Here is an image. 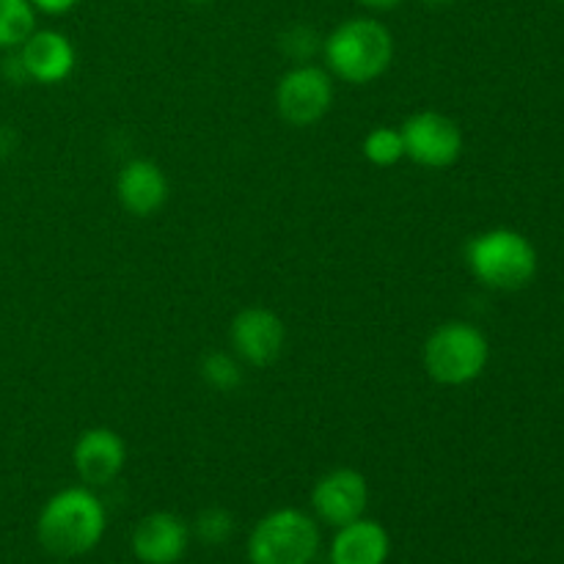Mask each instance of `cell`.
I'll return each mask as SVG.
<instances>
[{
  "label": "cell",
  "instance_id": "obj_1",
  "mask_svg": "<svg viewBox=\"0 0 564 564\" xmlns=\"http://www.w3.org/2000/svg\"><path fill=\"white\" fill-rule=\"evenodd\" d=\"M323 55L330 75L352 86H367L389 72L394 61V33L375 17H352L323 39Z\"/></svg>",
  "mask_w": 564,
  "mask_h": 564
},
{
  "label": "cell",
  "instance_id": "obj_2",
  "mask_svg": "<svg viewBox=\"0 0 564 564\" xmlns=\"http://www.w3.org/2000/svg\"><path fill=\"white\" fill-rule=\"evenodd\" d=\"M108 516L88 488H64L50 496L36 521L39 543L55 556H83L102 540Z\"/></svg>",
  "mask_w": 564,
  "mask_h": 564
},
{
  "label": "cell",
  "instance_id": "obj_3",
  "mask_svg": "<svg viewBox=\"0 0 564 564\" xmlns=\"http://www.w3.org/2000/svg\"><path fill=\"white\" fill-rule=\"evenodd\" d=\"M466 264L488 290L516 292L538 275V251L521 231L488 229L468 240Z\"/></svg>",
  "mask_w": 564,
  "mask_h": 564
},
{
  "label": "cell",
  "instance_id": "obj_4",
  "mask_svg": "<svg viewBox=\"0 0 564 564\" xmlns=\"http://www.w3.org/2000/svg\"><path fill=\"white\" fill-rule=\"evenodd\" d=\"M488 336L471 323H444L424 341V369L441 386H468L488 369Z\"/></svg>",
  "mask_w": 564,
  "mask_h": 564
},
{
  "label": "cell",
  "instance_id": "obj_5",
  "mask_svg": "<svg viewBox=\"0 0 564 564\" xmlns=\"http://www.w3.org/2000/svg\"><path fill=\"white\" fill-rule=\"evenodd\" d=\"M317 551V523L295 507H284V510L264 516L248 538L251 564H312Z\"/></svg>",
  "mask_w": 564,
  "mask_h": 564
},
{
  "label": "cell",
  "instance_id": "obj_6",
  "mask_svg": "<svg viewBox=\"0 0 564 564\" xmlns=\"http://www.w3.org/2000/svg\"><path fill=\"white\" fill-rule=\"evenodd\" d=\"M334 105V77L325 66L295 64L275 86V108L292 127H312Z\"/></svg>",
  "mask_w": 564,
  "mask_h": 564
},
{
  "label": "cell",
  "instance_id": "obj_7",
  "mask_svg": "<svg viewBox=\"0 0 564 564\" xmlns=\"http://www.w3.org/2000/svg\"><path fill=\"white\" fill-rule=\"evenodd\" d=\"M405 158L422 169H449L463 154V130L452 116L438 110H419L402 124Z\"/></svg>",
  "mask_w": 564,
  "mask_h": 564
},
{
  "label": "cell",
  "instance_id": "obj_8",
  "mask_svg": "<svg viewBox=\"0 0 564 564\" xmlns=\"http://www.w3.org/2000/svg\"><path fill=\"white\" fill-rule=\"evenodd\" d=\"M235 356L251 367H273L286 345L284 319L264 306H248L231 319L229 328Z\"/></svg>",
  "mask_w": 564,
  "mask_h": 564
},
{
  "label": "cell",
  "instance_id": "obj_9",
  "mask_svg": "<svg viewBox=\"0 0 564 564\" xmlns=\"http://www.w3.org/2000/svg\"><path fill=\"white\" fill-rule=\"evenodd\" d=\"M312 507L319 521L330 523L336 529L358 521L369 507L367 477L356 468H334L314 485Z\"/></svg>",
  "mask_w": 564,
  "mask_h": 564
},
{
  "label": "cell",
  "instance_id": "obj_10",
  "mask_svg": "<svg viewBox=\"0 0 564 564\" xmlns=\"http://www.w3.org/2000/svg\"><path fill=\"white\" fill-rule=\"evenodd\" d=\"M17 58H20L28 80L42 83V86L64 83L75 72L77 64L75 44L61 31H50V28H36L17 47Z\"/></svg>",
  "mask_w": 564,
  "mask_h": 564
},
{
  "label": "cell",
  "instance_id": "obj_11",
  "mask_svg": "<svg viewBox=\"0 0 564 564\" xmlns=\"http://www.w3.org/2000/svg\"><path fill=\"white\" fill-rule=\"evenodd\" d=\"M77 477L86 485H110L121 474L127 463V444L116 430L91 427L75 441L72 449Z\"/></svg>",
  "mask_w": 564,
  "mask_h": 564
},
{
  "label": "cell",
  "instance_id": "obj_12",
  "mask_svg": "<svg viewBox=\"0 0 564 564\" xmlns=\"http://www.w3.org/2000/svg\"><path fill=\"white\" fill-rule=\"evenodd\" d=\"M116 196L127 213L135 215V218H149V215L160 213L169 202V176L154 160H130L127 165H121L119 176H116Z\"/></svg>",
  "mask_w": 564,
  "mask_h": 564
},
{
  "label": "cell",
  "instance_id": "obj_13",
  "mask_svg": "<svg viewBox=\"0 0 564 564\" xmlns=\"http://www.w3.org/2000/svg\"><path fill=\"white\" fill-rule=\"evenodd\" d=\"M191 543V529L174 512H152L132 532V554L143 564H176Z\"/></svg>",
  "mask_w": 564,
  "mask_h": 564
},
{
  "label": "cell",
  "instance_id": "obj_14",
  "mask_svg": "<svg viewBox=\"0 0 564 564\" xmlns=\"http://www.w3.org/2000/svg\"><path fill=\"white\" fill-rule=\"evenodd\" d=\"M391 538L378 521L358 518L345 523L330 543V564H386Z\"/></svg>",
  "mask_w": 564,
  "mask_h": 564
},
{
  "label": "cell",
  "instance_id": "obj_15",
  "mask_svg": "<svg viewBox=\"0 0 564 564\" xmlns=\"http://www.w3.org/2000/svg\"><path fill=\"white\" fill-rule=\"evenodd\" d=\"M36 31L31 0H0V50H17Z\"/></svg>",
  "mask_w": 564,
  "mask_h": 564
},
{
  "label": "cell",
  "instance_id": "obj_16",
  "mask_svg": "<svg viewBox=\"0 0 564 564\" xmlns=\"http://www.w3.org/2000/svg\"><path fill=\"white\" fill-rule=\"evenodd\" d=\"M364 158L369 160L378 169H391V165L400 163L405 158V141H402V130H394V127H375V130L367 132L361 143Z\"/></svg>",
  "mask_w": 564,
  "mask_h": 564
},
{
  "label": "cell",
  "instance_id": "obj_17",
  "mask_svg": "<svg viewBox=\"0 0 564 564\" xmlns=\"http://www.w3.org/2000/svg\"><path fill=\"white\" fill-rule=\"evenodd\" d=\"M202 378L213 391L229 394V391L240 389L242 386V361L235 352H207L202 361Z\"/></svg>",
  "mask_w": 564,
  "mask_h": 564
},
{
  "label": "cell",
  "instance_id": "obj_18",
  "mask_svg": "<svg viewBox=\"0 0 564 564\" xmlns=\"http://www.w3.org/2000/svg\"><path fill=\"white\" fill-rule=\"evenodd\" d=\"M235 534V516L224 507H207L196 518V538L204 545H224Z\"/></svg>",
  "mask_w": 564,
  "mask_h": 564
},
{
  "label": "cell",
  "instance_id": "obj_19",
  "mask_svg": "<svg viewBox=\"0 0 564 564\" xmlns=\"http://www.w3.org/2000/svg\"><path fill=\"white\" fill-rule=\"evenodd\" d=\"M281 50L297 64H308L317 53H323V39L312 25H292L281 33Z\"/></svg>",
  "mask_w": 564,
  "mask_h": 564
},
{
  "label": "cell",
  "instance_id": "obj_20",
  "mask_svg": "<svg viewBox=\"0 0 564 564\" xmlns=\"http://www.w3.org/2000/svg\"><path fill=\"white\" fill-rule=\"evenodd\" d=\"M77 3H80V0H31L33 9L42 11V14H50V17L69 14Z\"/></svg>",
  "mask_w": 564,
  "mask_h": 564
},
{
  "label": "cell",
  "instance_id": "obj_21",
  "mask_svg": "<svg viewBox=\"0 0 564 564\" xmlns=\"http://www.w3.org/2000/svg\"><path fill=\"white\" fill-rule=\"evenodd\" d=\"M356 3H361L364 9H369V11H391V9H397L402 0H356Z\"/></svg>",
  "mask_w": 564,
  "mask_h": 564
},
{
  "label": "cell",
  "instance_id": "obj_22",
  "mask_svg": "<svg viewBox=\"0 0 564 564\" xmlns=\"http://www.w3.org/2000/svg\"><path fill=\"white\" fill-rule=\"evenodd\" d=\"M424 6H430V9H444V6H452L455 0H422Z\"/></svg>",
  "mask_w": 564,
  "mask_h": 564
},
{
  "label": "cell",
  "instance_id": "obj_23",
  "mask_svg": "<svg viewBox=\"0 0 564 564\" xmlns=\"http://www.w3.org/2000/svg\"><path fill=\"white\" fill-rule=\"evenodd\" d=\"M187 3H191V6H209L213 0H187Z\"/></svg>",
  "mask_w": 564,
  "mask_h": 564
},
{
  "label": "cell",
  "instance_id": "obj_24",
  "mask_svg": "<svg viewBox=\"0 0 564 564\" xmlns=\"http://www.w3.org/2000/svg\"><path fill=\"white\" fill-rule=\"evenodd\" d=\"M135 3H143V0H135Z\"/></svg>",
  "mask_w": 564,
  "mask_h": 564
},
{
  "label": "cell",
  "instance_id": "obj_25",
  "mask_svg": "<svg viewBox=\"0 0 564 564\" xmlns=\"http://www.w3.org/2000/svg\"><path fill=\"white\" fill-rule=\"evenodd\" d=\"M560 3H564V0H560Z\"/></svg>",
  "mask_w": 564,
  "mask_h": 564
}]
</instances>
